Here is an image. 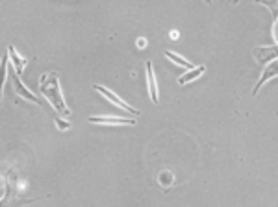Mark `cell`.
Wrapping results in <instances>:
<instances>
[{
    "label": "cell",
    "instance_id": "cell-6",
    "mask_svg": "<svg viewBox=\"0 0 278 207\" xmlns=\"http://www.w3.org/2000/svg\"><path fill=\"white\" fill-rule=\"evenodd\" d=\"M11 80H13V84H15V89H17V92L21 94V96H24V98H28V100H32L34 104H41V100L35 96V94H32L26 87H24L23 84H21V80H19V76H17V72H13L11 70Z\"/></svg>",
    "mask_w": 278,
    "mask_h": 207
},
{
    "label": "cell",
    "instance_id": "cell-13",
    "mask_svg": "<svg viewBox=\"0 0 278 207\" xmlns=\"http://www.w3.org/2000/svg\"><path fill=\"white\" fill-rule=\"evenodd\" d=\"M138 46H139V48H143V46H147V41H143V39H139V41H138Z\"/></svg>",
    "mask_w": 278,
    "mask_h": 207
},
{
    "label": "cell",
    "instance_id": "cell-11",
    "mask_svg": "<svg viewBox=\"0 0 278 207\" xmlns=\"http://www.w3.org/2000/svg\"><path fill=\"white\" fill-rule=\"evenodd\" d=\"M56 124H58L60 130H67V128H70L69 122H63V120H60V118H56Z\"/></svg>",
    "mask_w": 278,
    "mask_h": 207
},
{
    "label": "cell",
    "instance_id": "cell-2",
    "mask_svg": "<svg viewBox=\"0 0 278 207\" xmlns=\"http://www.w3.org/2000/svg\"><path fill=\"white\" fill-rule=\"evenodd\" d=\"M93 89H97V91L101 92V94H104V96H106V98H108L109 102H113L115 106H119V108L126 109V111H130L132 115H139V111H138V109H134V108H132V106H130V104H126V102H124L123 98H119V96H117L115 92L108 91L106 87H102V85H93Z\"/></svg>",
    "mask_w": 278,
    "mask_h": 207
},
{
    "label": "cell",
    "instance_id": "cell-10",
    "mask_svg": "<svg viewBox=\"0 0 278 207\" xmlns=\"http://www.w3.org/2000/svg\"><path fill=\"white\" fill-rule=\"evenodd\" d=\"M165 56L169 58L171 61H174V63H178V65H182V67H185V69H193V65H191V61H187V59H184L182 56H178V54H174V52H169V50H165Z\"/></svg>",
    "mask_w": 278,
    "mask_h": 207
},
{
    "label": "cell",
    "instance_id": "cell-1",
    "mask_svg": "<svg viewBox=\"0 0 278 207\" xmlns=\"http://www.w3.org/2000/svg\"><path fill=\"white\" fill-rule=\"evenodd\" d=\"M39 87H41V92H43L46 98H48V102L52 104V108H54L56 111H60L63 117L70 115L69 108L65 106L62 89H60V78H58L56 72H48V74H45V76L41 78Z\"/></svg>",
    "mask_w": 278,
    "mask_h": 207
},
{
    "label": "cell",
    "instance_id": "cell-9",
    "mask_svg": "<svg viewBox=\"0 0 278 207\" xmlns=\"http://www.w3.org/2000/svg\"><path fill=\"white\" fill-rule=\"evenodd\" d=\"M9 56H11V63L15 65V72L17 74H23V70H24V58H21L19 56V52H17L13 46H9Z\"/></svg>",
    "mask_w": 278,
    "mask_h": 207
},
{
    "label": "cell",
    "instance_id": "cell-8",
    "mask_svg": "<svg viewBox=\"0 0 278 207\" xmlns=\"http://www.w3.org/2000/svg\"><path fill=\"white\" fill-rule=\"evenodd\" d=\"M204 70H206V67H204V65H201V67H195V69H191V70H187L184 76L178 78V84L185 85V84H189V82H193V80H197V78L201 76Z\"/></svg>",
    "mask_w": 278,
    "mask_h": 207
},
{
    "label": "cell",
    "instance_id": "cell-4",
    "mask_svg": "<svg viewBox=\"0 0 278 207\" xmlns=\"http://www.w3.org/2000/svg\"><path fill=\"white\" fill-rule=\"evenodd\" d=\"M252 56L258 63H267L269 59H277L278 58V46H260L252 50Z\"/></svg>",
    "mask_w": 278,
    "mask_h": 207
},
{
    "label": "cell",
    "instance_id": "cell-12",
    "mask_svg": "<svg viewBox=\"0 0 278 207\" xmlns=\"http://www.w3.org/2000/svg\"><path fill=\"white\" fill-rule=\"evenodd\" d=\"M162 177H163V183H171V181H173V179H171V174H169V172H163Z\"/></svg>",
    "mask_w": 278,
    "mask_h": 207
},
{
    "label": "cell",
    "instance_id": "cell-3",
    "mask_svg": "<svg viewBox=\"0 0 278 207\" xmlns=\"http://www.w3.org/2000/svg\"><path fill=\"white\" fill-rule=\"evenodd\" d=\"M91 124H108V126H134L136 118H121V117H89Z\"/></svg>",
    "mask_w": 278,
    "mask_h": 207
},
{
    "label": "cell",
    "instance_id": "cell-5",
    "mask_svg": "<svg viewBox=\"0 0 278 207\" xmlns=\"http://www.w3.org/2000/svg\"><path fill=\"white\" fill-rule=\"evenodd\" d=\"M275 76H278V59H275V61L271 63L267 69L263 70L262 78H260V82L256 84V87H254V91H252V94H258V91L262 89V85L265 84V82H269L271 78H275Z\"/></svg>",
    "mask_w": 278,
    "mask_h": 207
},
{
    "label": "cell",
    "instance_id": "cell-7",
    "mask_svg": "<svg viewBox=\"0 0 278 207\" xmlns=\"http://www.w3.org/2000/svg\"><path fill=\"white\" fill-rule=\"evenodd\" d=\"M147 82H148V92H150V98L154 104H158V87H156V76L154 70H152V63L147 61Z\"/></svg>",
    "mask_w": 278,
    "mask_h": 207
}]
</instances>
